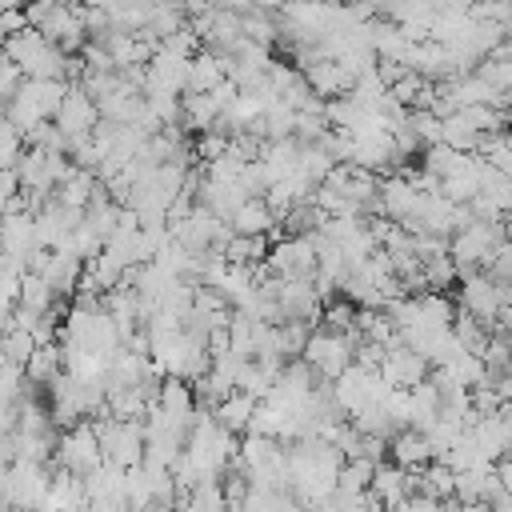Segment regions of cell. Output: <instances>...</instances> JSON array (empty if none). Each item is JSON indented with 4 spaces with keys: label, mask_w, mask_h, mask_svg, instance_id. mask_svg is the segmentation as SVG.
Here are the masks:
<instances>
[{
    "label": "cell",
    "mask_w": 512,
    "mask_h": 512,
    "mask_svg": "<svg viewBox=\"0 0 512 512\" xmlns=\"http://www.w3.org/2000/svg\"><path fill=\"white\" fill-rule=\"evenodd\" d=\"M420 84H424V76H416V72H404L392 88H388V96L400 104V108H412L416 104V92H420Z\"/></svg>",
    "instance_id": "30"
},
{
    "label": "cell",
    "mask_w": 512,
    "mask_h": 512,
    "mask_svg": "<svg viewBox=\"0 0 512 512\" xmlns=\"http://www.w3.org/2000/svg\"><path fill=\"white\" fill-rule=\"evenodd\" d=\"M8 8H24V0H0V12H8Z\"/></svg>",
    "instance_id": "36"
},
{
    "label": "cell",
    "mask_w": 512,
    "mask_h": 512,
    "mask_svg": "<svg viewBox=\"0 0 512 512\" xmlns=\"http://www.w3.org/2000/svg\"><path fill=\"white\" fill-rule=\"evenodd\" d=\"M96 188H100V180H96V172H84V168H72V172H68V180L52 188V200H60L64 208H80V212H84V204L92 200V192H96Z\"/></svg>",
    "instance_id": "18"
},
{
    "label": "cell",
    "mask_w": 512,
    "mask_h": 512,
    "mask_svg": "<svg viewBox=\"0 0 512 512\" xmlns=\"http://www.w3.org/2000/svg\"><path fill=\"white\" fill-rule=\"evenodd\" d=\"M176 512H204V508H196V504H192V500H188V496H184V500H180V504H176Z\"/></svg>",
    "instance_id": "34"
},
{
    "label": "cell",
    "mask_w": 512,
    "mask_h": 512,
    "mask_svg": "<svg viewBox=\"0 0 512 512\" xmlns=\"http://www.w3.org/2000/svg\"><path fill=\"white\" fill-rule=\"evenodd\" d=\"M20 80H24V76H20V68H16V64H8V60L0 56V112H4V104L16 96Z\"/></svg>",
    "instance_id": "31"
},
{
    "label": "cell",
    "mask_w": 512,
    "mask_h": 512,
    "mask_svg": "<svg viewBox=\"0 0 512 512\" xmlns=\"http://www.w3.org/2000/svg\"><path fill=\"white\" fill-rule=\"evenodd\" d=\"M452 512H488V504H456Z\"/></svg>",
    "instance_id": "33"
},
{
    "label": "cell",
    "mask_w": 512,
    "mask_h": 512,
    "mask_svg": "<svg viewBox=\"0 0 512 512\" xmlns=\"http://www.w3.org/2000/svg\"><path fill=\"white\" fill-rule=\"evenodd\" d=\"M180 120H184L192 132H212L216 120H220V108L212 104L208 92H184V96H180Z\"/></svg>",
    "instance_id": "17"
},
{
    "label": "cell",
    "mask_w": 512,
    "mask_h": 512,
    "mask_svg": "<svg viewBox=\"0 0 512 512\" xmlns=\"http://www.w3.org/2000/svg\"><path fill=\"white\" fill-rule=\"evenodd\" d=\"M144 512H176V508H172V504H156V500H152Z\"/></svg>",
    "instance_id": "35"
},
{
    "label": "cell",
    "mask_w": 512,
    "mask_h": 512,
    "mask_svg": "<svg viewBox=\"0 0 512 512\" xmlns=\"http://www.w3.org/2000/svg\"><path fill=\"white\" fill-rule=\"evenodd\" d=\"M228 228H232L236 236H268V232L276 228V220H272V212L264 208V200L256 196V200H244V204L228 216Z\"/></svg>",
    "instance_id": "15"
},
{
    "label": "cell",
    "mask_w": 512,
    "mask_h": 512,
    "mask_svg": "<svg viewBox=\"0 0 512 512\" xmlns=\"http://www.w3.org/2000/svg\"><path fill=\"white\" fill-rule=\"evenodd\" d=\"M372 468H376V464H368V460H360V456L344 460V464L336 468V492H332V496H360V492H368Z\"/></svg>",
    "instance_id": "21"
},
{
    "label": "cell",
    "mask_w": 512,
    "mask_h": 512,
    "mask_svg": "<svg viewBox=\"0 0 512 512\" xmlns=\"http://www.w3.org/2000/svg\"><path fill=\"white\" fill-rule=\"evenodd\" d=\"M420 152H424V172H432L436 180L452 176V172L460 168V160H464V152H452L448 144H428V148H420Z\"/></svg>",
    "instance_id": "25"
},
{
    "label": "cell",
    "mask_w": 512,
    "mask_h": 512,
    "mask_svg": "<svg viewBox=\"0 0 512 512\" xmlns=\"http://www.w3.org/2000/svg\"><path fill=\"white\" fill-rule=\"evenodd\" d=\"M52 376H60V344H36L24 360V384H48Z\"/></svg>",
    "instance_id": "19"
},
{
    "label": "cell",
    "mask_w": 512,
    "mask_h": 512,
    "mask_svg": "<svg viewBox=\"0 0 512 512\" xmlns=\"http://www.w3.org/2000/svg\"><path fill=\"white\" fill-rule=\"evenodd\" d=\"M420 284H424V292H444V288H452V284H456V264H452V256L440 252V256L420 260Z\"/></svg>",
    "instance_id": "23"
},
{
    "label": "cell",
    "mask_w": 512,
    "mask_h": 512,
    "mask_svg": "<svg viewBox=\"0 0 512 512\" xmlns=\"http://www.w3.org/2000/svg\"><path fill=\"white\" fill-rule=\"evenodd\" d=\"M496 244H504V220H476L472 216V224H464L460 232H452L448 256L456 264V280L480 272Z\"/></svg>",
    "instance_id": "1"
},
{
    "label": "cell",
    "mask_w": 512,
    "mask_h": 512,
    "mask_svg": "<svg viewBox=\"0 0 512 512\" xmlns=\"http://www.w3.org/2000/svg\"><path fill=\"white\" fill-rule=\"evenodd\" d=\"M408 128L416 132V140L428 148V144H440V116L428 112V108H408Z\"/></svg>",
    "instance_id": "28"
},
{
    "label": "cell",
    "mask_w": 512,
    "mask_h": 512,
    "mask_svg": "<svg viewBox=\"0 0 512 512\" xmlns=\"http://www.w3.org/2000/svg\"><path fill=\"white\" fill-rule=\"evenodd\" d=\"M24 88H28V96L36 100V108L44 112V120L56 116V108L64 104V92H68L64 80H28V76H24Z\"/></svg>",
    "instance_id": "24"
},
{
    "label": "cell",
    "mask_w": 512,
    "mask_h": 512,
    "mask_svg": "<svg viewBox=\"0 0 512 512\" xmlns=\"http://www.w3.org/2000/svg\"><path fill=\"white\" fill-rule=\"evenodd\" d=\"M264 252H268V236H236V232H232V240L220 248L224 264H260Z\"/></svg>",
    "instance_id": "22"
},
{
    "label": "cell",
    "mask_w": 512,
    "mask_h": 512,
    "mask_svg": "<svg viewBox=\"0 0 512 512\" xmlns=\"http://www.w3.org/2000/svg\"><path fill=\"white\" fill-rule=\"evenodd\" d=\"M156 408H160L164 416H172L176 424L192 428V412H196L192 384H188V380H176V376H164L160 388H156Z\"/></svg>",
    "instance_id": "10"
},
{
    "label": "cell",
    "mask_w": 512,
    "mask_h": 512,
    "mask_svg": "<svg viewBox=\"0 0 512 512\" xmlns=\"http://www.w3.org/2000/svg\"><path fill=\"white\" fill-rule=\"evenodd\" d=\"M264 268L272 276H284V280H308L316 272L312 236H280V240H272L268 252H264Z\"/></svg>",
    "instance_id": "4"
},
{
    "label": "cell",
    "mask_w": 512,
    "mask_h": 512,
    "mask_svg": "<svg viewBox=\"0 0 512 512\" xmlns=\"http://www.w3.org/2000/svg\"><path fill=\"white\" fill-rule=\"evenodd\" d=\"M48 492V464H28V460H12L8 464V488L0 508H16V512H32Z\"/></svg>",
    "instance_id": "5"
},
{
    "label": "cell",
    "mask_w": 512,
    "mask_h": 512,
    "mask_svg": "<svg viewBox=\"0 0 512 512\" xmlns=\"http://www.w3.org/2000/svg\"><path fill=\"white\" fill-rule=\"evenodd\" d=\"M300 360L316 372V380L332 384L348 364H352V344L344 332H328V328H312L308 332V344L300 352Z\"/></svg>",
    "instance_id": "3"
},
{
    "label": "cell",
    "mask_w": 512,
    "mask_h": 512,
    "mask_svg": "<svg viewBox=\"0 0 512 512\" xmlns=\"http://www.w3.org/2000/svg\"><path fill=\"white\" fill-rule=\"evenodd\" d=\"M36 352V340H32V332H24V328H8L4 336H0V356L8 360V364H20L24 368V360Z\"/></svg>",
    "instance_id": "27"
},
{
    "label": "cell",
    "mask_w": 512,
    "mask_h": 512,
    "mask_svg": "<svg viewBox=\"0 0 512 512\" xmlns=\"http://www.w3.org/2000/svg\"><path fill=\"white\" fill-rule=\"evenodd\" d=\"M188 152H192L196 160H216V156L228 152V136H224V132H200V140L188 144Z\"/></svg>",
    "instance_id": "29"
},
{
    "label": "cell",
    "mask_w": 512,
    "mask_h": 512,
    "mask_svg": "<svg viewBox=\"0 0 512 512\" xmlns=\"http://www.w3.org/2000/svg\"><path fill=\"white\" fill-rule=\"evenodd\" d=\"M56 304V296H52V288L40 280V276H32V272H24L20 276V288H16V308H24V312H32V316H40V312H48Z\"/></svg>",
    "instance_id": "20"
},
{
    "label": "cell",
    "mask_w": 512,
    "mask_h": 512,
    "mask_svg": "<svg viewBox=\"0 0 512 512\" xmlns=\"http://www.w3.org/2000/svg\"><path fill=\"white\" fill-rule=\"evenodd\" d=\"M440 420V392L432 380H420L408 388V428L412 432H424Z\"/></svg>",
    "instance_id": "14"
},
{
    "label": "cell",
    "mask_w": 512,
    "mask_h": 512,
    "mask_svg": "<svg viewBox=\"0 0 512 512\" xmlns=\"http://www.w3.org/2000/svg\"><path fill=\"white\" fill-rule=\"evenodd\" d=\"M96 120H100V112H96L92 96H88L80 84H68L64 104H60L56 116H52V124L60 128V136H64V140H80V136H88V132L96 128Z\"/></svg>",
    "instance_id": "8"
},
{
    "label": "cell",
    "mask_w": 512,
    "mask_h": 512,
    "mask_svg": "<svg viewBox=\"0 0 512 512\" xmlns=\"http://www.w3.org/2000/svg\"><path fill=\"white\" fill-rule=\"evenodd\" d=\"M80 276H84V260H76L68 252H48V264L40 268V280L52 288V296H64V300L76 292Z\"/></svg>",
    "instance_id": "12"
},
{
    "label": "cell",
    "mask_w": 512,
    "mask_h": 512,
    "mask_svg": "<svg viewBox=\"0 0 512 512\" xmlns=\"http://www.w3.org/2000/svg\"><path fill=\"white\" fill-rule=\"evenodd\" d=\"M388 460L404 472H420L428 460H432V448L424 440V432H412V428H400L388 436Z\"/></svg>",
    "instance_id": "11"
},
{
    "label": "cell",
    "mask_w": 512,
    "mask_h": 512,
    "mask_svg": "<svg viewBox=\"0 0 512 512\" xmlns=\"http://www.w3.org/2000/svg\"><path fill=\"white\" fill-rule=\"evenodd\" d=\"M376 376L388 388H412V384L428 380V360L416 356V352H408L404 344H392V348H384V356L376 364Z\"/></svg>",
    "instance_id": "9"
},
{
    "label": "cell",
    "mask_w": 512,
    "mask_h": 512,
    "mask_svg": "<svg viewBox=\"0 0 512 512\" xmlns=\"http://www.w3.org/2000/svg\"><path fill=\"white\" fill-rule=\"evenodd\" d=\"M84 512H124V504H112V500H88Z\"/></svg>",
    "instance_id": "32"
},
{
    "label": "cell",
    "mask_w": 512,
    "mask_h": 512,
    "mask_svg": "<svg viewBox=\"0 0 512 512\" xmlns=\"http://www.w3.org/2000/svg\"><path fill=\"white\" fill-rule=\"evenodd\" d=\"M464 436H468V444L476 448V456L480 460H500V456H508V444H512V424H508V404L504 408H496V412H488V416H472L468 420V428H464Z\"/></svg>",
    "instance_id": "6"
},
{
    "label": "cell",
    "mask_w": 512,
    "mask_h": 512,
    "mask_svg": "<svg viewBox=\"0 0 512 512\" xmlns=\"http://www.w3.org/2000/svg\"><path fill=\"white\" fill-rule=\"evenodd\" d=\"M500 288H504V284H492L484 272L460 276V312L476 316V320L488 324V332H492V320L500 316V308H508V304L500 300Z\"/></svg>",
    "instance_id": "7"
},
{
    "label": "cell",
    "mask_w": 512,
    "mask_h": 512,
    "mask_svg": "<svg viewBox=\"0 0 512 512\" xmlns=\"http://www.w3.org/2000/svg\"><path fill=\"white\" fill-rule=\"evenodd\" d=\"M220 80H228V56H216V52L200 48L188 60V88L184 92H212Z\"/></svg>",
    "instance_id": "13"
},
{
    "label": "cell",
    "mask_w": 512,
    "mask_h": 512,
    "mask_svg": "<svg viewBox=\"0 0 512 512\" xmlns=\"http://www.w3.org/2000/svg\"><path fill=\"white\" fill-rule=\"evenodd\" d=\"M308 332H312V324H304V320H284V324H276L280 356H284V360H296V356L304 352V344H308Z\"/></svg>",
    "instance_id": "26"
},
{
    "label": "cell",
    "mask_w": 512,
    "mask_h": 512,
    "mask_svg": "<svg viewBox=\"0 0 512 512\" xmlns=\"http://www.w3.org/2000/svg\"><path fill=\"white\" fill-rule=\"evenodd\" d=\"M52 460H56V468H64V472H72V476H88L92 468H100L104 456H100L92 420H76L72 428H64V432L56 436Z\"/></svg>",
    "instance_id": "2"
},
{
    "label": "cell",
    "mask_w": 512,
    "mask_h": 512,
    "mask_svg": "<svg viewBox=\"0 0 512 512\" xmlns=\"http://www.w3.org/2000/svg\"><path fill=\"white\" fill-rule=\"evenodd\" d=\"M252 408H256L252 396H244V392H228V396L212 408V420H216V428H224V432H232V436H244Z\"/></svg>",
    "instance_id": "16"
}]
</instances>
